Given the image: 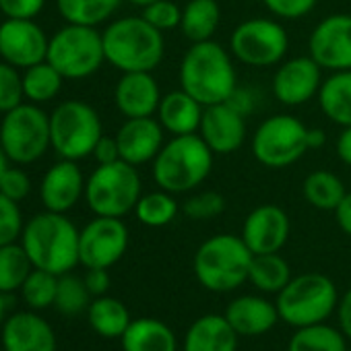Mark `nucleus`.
I'll return each instance as SVG.
<instances>
[{
  "label": "nucleus",
  "instance_id": "obj_1",
  "mask_svg": "<svg viewBox=\"0 0 351 351\" xmlns=\"http://www.w3.org/2000/svg\"><path fill=\"white\" fill-rule=\"evenodd\" d=\"M178 81L203 108L223 104L238 89L234 56L215 40L191 44L180 60Z\"/></svg>",
  "mask_w": 351,
  "mask_h": 351
},
{
  "label": "nucleus",
  "instance_id": "obj_2",
  "mask_svg": "<svg viewBox=\"0 0 351 351\" xmlns=\"http://www.w3.org/2000/svg\"><path fill=\"white\" fill-rule=\"evenodd\" d=\"M215 153L195 134L169 136L157 157L151 161V171L157 189L171 195L195 193L213 171Z\"/></svg>",
  "mask_w": 351,
  "mask_h": 351
},
{
  "label": "nucleus",
  "instance_id": "obj_3",
  "mask_svg": "<svg viewBox=\"0 0 351 351\" xmlns=\"http://www.w3.org/2000/svg\"><path fill=\"white\" fill-rule=\"evenodd\" d=\"M79 234L81 230H77L64 213L46 211L29 219L23 228L21 244L36 269H44L60 277L81 265Z\"/></svg>",
  "mask_w": 351,
  "mask_h": 351
},
{
  "label": "nucleus",
  "instance_id": "obj_4",
  "mask_svg": "<svg viewBox=\"0 0 351 351\" xmlns=\"http://www.w3.org/2000/svg\"><path fill=\"white\" fill-rule=\"evenodd\" d=\"M106 62L120 73H153L165 54V38L143 17L114 19L104 32Z\"/></svg>",
  "mask_w": 351,
  "mask_h": 351
},
{
  "label": "nucleus",
  "instance_id": "obj_5",
  "mask_svg": "<svg viewBox=\"0 0 351 351\" xmlns=\"http://www.w3.org/2000/svg\"><path fill=\"white\" fill-rule=\"evenodd\" d=\"M252 256L254 254L244 244L242 236L217 234L197 248L193 271L205 289L228 293L248 281Z\"/></svg>",
  "mask_w": 351,
  "mask_h": 351
},
{
  "label": "nucleus",
  "instance_id": "obj_6",
  "mask_svg": "<svg viewBox=\"0 0 351 351\" xmlns=\"http://www.w3.org/2000/svg\"><path fill=\"white\" fill-rule=\"evenodd\" d=\"M143 195V182L136 165L118 159L93 169L85 182L87 207L99 217H124L134 211Z\"/></svg>",
  "mask_w": 351,
  "mask_h": 351
},
{
  "label": "nucleus",
  "instance_id": "obj_7",
  "mask_svg": "<svg viewBox=\"0 0 351 351\" xmlns=\"http://www.w3.org/2000/svg\"><path fill=\"white\" fill-rule=\"evenodd\" d=\"M339 304V293L332 283L322 273H304L291 277V281L277 293L275 306L279 318L293 326H308L324 322Z\"/></svg>",
  "mask_w": 351,
  "mask_h": 351
},
{
  "label": "nucleus",
  "instance_id": "obj_8",
  "mask_svg": "<svg viewBox=\"0 0 351 351\" xmlns=\"http://www.w3.org/2000/svg\"><path fill=\"white\" fill-rule=\"evenodd\" d=\"M101 136V118L93 106L85 101H62L50 114V143L62 159L79 161L93 155V149Z\"/></svg>",
  "mask_w": 351,
  "mask_h": 351
},
{
  "label": "nucleus",
  "instance_id": "obj_9",
  "mask_svg": "<svg viewBox=\"0 0 351 351\" xmlns=\"http://www.w3.org/2000/svg\"><path fill=\"white\" fill-rule=\"evenodd\" d=\"M308 134L310 128L300 118L291 114H273L256 126L250 138V151L261 165L283 169L310 151Z\"/></svg>",
  "mask_w": 351,
  "mask_h": 351
},
{
  "label": "nucleus",
  "instance_id": "obj_10",
  "mask_svg": "<svg viewBox=\"0 0 351 351\" xmlns=\"http://www.w3.org/2000/svg\"><path fill=\"white\" fill-rule=\"evenodd\" d=\"M46 60L64 79H87L106 62L101 34L89 25L66 23L50 38Z\"/></svg>",
  "mask_w": 351,
  "mask_h": 351
},
{
  "label": "nucleus",
  "instance_id": "obj_11",
  "mask_svg": "<svg viewBox=\"0 0 351 351\" xmlns=\"http://www.w3.org/2000/svg\"><path fill=\"white\" fill-rule=\"evenodd\" d=\"M0 147L13 163L38 161L52 147L50 116L36 104H21L7 112L0 124Z\"/></svg>",
  "mask_w": 351,
  "mask_h": 351
},
{
  "label": "nucleus",
  "instance_id": "obj_12",
  "mask_svg": "<svg viewBox=\"0 0 351 351\" xmlns=\"http://www.w3.org/2000/svg\"><path fill=\"white\" fill-rule=\"evenodd\" d=\"M287 50L289 36L277 19H246L230 36V52L234 60L252 69H269L281 64L287 56Z\"/></svg>",
  "mask_w": 351,
  "mask_h": 351
},
{
  "label": "nucleus",
  "instance_id": "obj_13",
  "mask_svg": "<svg viewBox=\"0 0 351 351\" xmlns=\"http://www.w3.org/2000/svg\"><path fill=\"white\" fill-rule=\"evenodd\" d=\"M128 248V228L120 217L91 219L79 234V261L85 269H110Z\"/></svg>",
  "mask_w": 351,
  "mask_h": 351
},
{
  "label": "nucleus",
  "instance_id": "obj_14",
  "mask_svg": "<svg viewBox=\"0 0 351 351\" xmlns=\"http://www.w3.org/2000/svg\"><path fill=\"white\" fill-rule=\"evenodd\" d=\"M308 54L322 71H351V15L335 13L320 19L308 38Z\"/></svg>",
  "mask_w": 351,
  "mask_h": 351
},
{
  "label": "nucleus",
  "instance_id": "obj_15",
  "mask_svg": "<svg viewBox=\"0 0 351 351\" xmlns=\"http://www.w3.org/2000/svg\"><path fill=\"white\" fill-rule=\"evenodd\" d=\"M322 81H324L322 69L316 64V60L310 54H306L277 64L271 89H273V97L281 106L298 108L312 101L318 95Z\"/></svg>",
  "mask_w": 351,
  "mask_h": 351
},
{
  "label": "nucleus",
  "instance_id": "obj_16",
  "mask_svg": "<svg viewBox=\"0 0 351 351\" xmlns=\"http://www.w3.org/2000/svg\"><path fill=\"white\" fill-rule=\"evenodd\" d=\"M50 38L34 19H7L0 25V56L17 69H29L48 56Z\"/></svg>",
  "mask_w": 351,
  "mask_h": 351
},
{
  "label": "nucleus",
  "instance_id": "obj_17",
  "mask_svg": "<svg viewBox=\"0 0 351 351\" xmlns=\"http://www.w3.org/2000/svg\"><path fill=\"white\" fill-rule=\"evenodd\" d=\"M289 234V215L279 205H261L246 215L240 236L252 254H269L281 252Z\"/></svg>",
  "mask_w": 351,
  "mask_h": 351
},
{
  "label": "nucleus",
  "instance_id": "obj_18",
  "mask_svg": "<svg viewBox=\"0 0 351 351\" xmlns=\"http://www.w3.org/2000/svg\"><path fill=\"white\" fill-rule=\"evenodd\" d=\"M199 134L215 155H232L246 141V116L232 108L228 101L207 106Z\"/></svg>",
  "mask_w": 351,
  "mask_h": 351
},
{
  "label": "nucleus",
  "instance_id": "obj_19",
  "mask_svg": "<svg viewBox=\"0 0 351 351\" xmlns=\"http://www.w3.org/2000/svg\"><path fill=\"white\" fill-rule=\"evenodd\" d=\"M120 159L130 165L151 163L165 143V130L157 118H126L116 132Z\"/></svg>",
  "mask_w": 351,
  "mask_h": 351
},
{
  "label": "nucleus",
  "instance_id": "obj_20",
  "mask_svg": "<svg viewBox=\"0 0 351 351\" xmlns=\"http://www.w3.org/2000/svg\"><path fill=\"white\" fill-rule=\"evenodd\" d=\"M85 178L83 171L73 159H60L54 163L42 180L40 197L46 211L66 213L71 211L81 197H85Z\"/></svg>",
  "mask_w": 351,
  "mask_h": 351
},
{
  "label": "nucleus",
  "instance_id": "obj_21",
  "mask_svg": "<svg viewBox=\"0 0 351 351\" xmlns=\"http://www.w3.org/2000/svg\"><path fill=\"white\" fill-rule=\"evenodd\" d=\"M161 97L153 73H122L114 89V104L124 118L155 116Z\"/></svg>",
  "mask_w": 351,
  "mask_h": 351
},
{
  "label": "nucleus",
  "instance_id": "obj_22",
  "mask_svg": "<svg viewBox=\"0 0 351 351\" xmlns=\"http://www.w3.org/2000/svg\"><path fill=\"white\" fill-rule=\"evenodd\" d=\"M5 351H56V332L36 312H15L3 324Z\"/></svg>",
  "mask_w": 351,
  "mask_h": 351
},
{
  "label": "nucleus",
  "instance_id": "obj_23",
  "mask_svg": "<svg viewBox=\"0 0 351 351\" xmlns=\"http://www.w3.org/2000/svg\"><path fill=\"white\" fill-rule=\"evenodd\" d=\"M232 328L242 337H258L269 332L281 318L277 306L263 295H240L234 298L226 314Z\"/></svg>",
  "mask_w": 351,
  "mask_h": 351
},
{
  "label": "nucleus",
  "instance_id": "obj_24",
  "mask_svg": "<svg viewBox=\"0 0 351 351\" xmlns=\"http://www.w3.org/2000/svg\"><path fill=\"white\" fill-rule=\"evenodd\" d=\"M203 112L205 108L193 95H189L184 89H176L161 97L155 118L171 136L195 134L201 128Z\"/></svg>",
  "mask_w": 351,
  "mask_h": 351
},
{
  "label": "nucleus",
  "instance_id": "obj_25",
  "mask_svg": "<svg viewBox=\"0 0 351 351\" xmlns=\"http://www.w3.org/2000/svg\"><path fill=\"white\" fill-rule=\"evenodd\" d=\"M238 337L226 316L205 314L191 324L184 351H238Z\"/></svg>",
  "mask_w": 351,
  "mask_h": 351
},
{
  "label": "nucleus",
  "instance_id": "obj_26",
  "mask_svg": "<svg viewBox=\"0 0 351 351\" xmlns=\"http://www.w3.org/2000/svg\"><path fill=\"white\" fill-rule=\"evenodd\" d=\"M122 351H178L173 330L157 318H134L120 337Z\"/></svg>",
  "mask_w": 351,
  "mask_h": 351
},
{
  "label": "nucleus",
  "instance_id": "obj_27",
  "mask_svg": "<svg viewBox=\"0 0 351 351\" xmlns=\"http://www.w3.org/2000/svg\"><path fill=\"white\" fill-rule=\"evenodd\" d=\"M320 112L337 126H351V71L330 73L316 95Z\"/></svg>",
  "mask_w": 351,
  "mask_h": 351
},
{
  "label": "nucleus",
  "instance_id": "obj_28",
  "mask_svg": "<svg viewBox=\"0 0 351 351\" xmlns=\"http://www.w3.org/2000/svg\"><path fill=\"white\" fill-rule=\"evenodd\" d=\"M221 9L217 0H189L182 9L180 32L191 42H209L219 29Z\"/></svg>",
  "mask_w": 351,
  "mask_h": 351
},
{
  "label": "nucleus",
  "instance_id": "obj_29",
  "mask_svg": "<svg viewBox=\"0 0 351 351\" xmlns=\"http://www.w3.org/2000/svg\"><path fill=\"white\" fill-rule=\"evenodd\" d=\"M302 195L310 207L318 211H335L347 195V189L337 173L328 169H316L304 178Z\"/></svg>",
  "mask_w": 351,
  "mask_h": 351
},
{
  "label": "nucleus",
  "instance_id": "obj_30",
  "mask_svg": "<svg viewBox=\"0 0 351 351\" xmlns=\"http://www.w3.org/2000/svg\"><path fill=\"white\" fill-rule=\"evenodd\" d=\"M87 318H89L91 328L97 335L108 337V339L122 337L132 320L128 308L112 295L93 298V302L87 308Z\"/></svg>",
  "mask_w": 351,
  "mask_h": 351
},
{
  "label": "nucleus",
  "instance_id": "obj_31",
  "mask_svg": "<svg viewBox=\"0 0 351 351\" xmlns=\"http://www.w3.org/2000/svg\"><path fill=\"white\" fill-rule=\"evenodd\" d=\"M248 281L263 293H279L291 281L289 263L279 252L254 254Z\"/></svg>",
  "mask_w": 351,
  "mask_h": 351
},
{
  "label": "nucleus",
  "instance_id": "obj_32",
  "mask_svg": "<svg viewBox=\"0 0 351 351\" xmlns=\"http://www.w3.org/2000/svg\"><path fill=\"white\" fill-rule=\"evenodd\" d=\"M124 0H56L60 17L66 23L97 27L114 17Z\"/></svg>",
  "mask_w": 351,
  "mask_h": 351
},
{
  "label": "nucleus",
  "instance_id": "obj_33",
  "mask_svg": "<svg viewBox=\"0 0 351 351\" xmlns=\"http://www.w3.org/2000/svg\"><path fill=\"white\" fill-rule=\"evenodd\" d=\"M287 351H347V337L324 322L308 324L295 328Z\"/></svg>",
  "mask_w": 351,
  "mask_h": 351
},
{
  "label": "nucleus",
  "instance_id": "obj_34",
  "mask_svg": "<svg viewBox=\"0 0 351 351\" xmlns=\"http://www.w3.org/2000/svg\"><path fill=\"white\" fill-rule=\"evenodd\" d=\"M178 213H180V205L176 201V195L161 191V189L141 195V199L134 207L136 219L147 228L169 226L176 217H178Z\"/></svg>",
  "mask_w": 351,
  "mask_h": 351
},
{
  "label": "nucleus",
  "instance_id": "obj_35",
  "mask_svg": "<svg viewBox=\"0 0 351 351\" xmlns=\"http://www.w3.org/2000/svg\"><path fill=\"white\" fill-rule=\"evenodd\" d=\"M34 269L36 267L27 256L23 244L13 242L0 246V291L3 293H13L21 289Z\"/></svg>",
  "mask_w": 351,
  "mask_h": 351
},
{
  "label": "nucleus",
  "instance_id": "obj_36",
  "mask_svg": "<svg viewBox=\"0 0 351 351\" xmlns=\"http://www.w3.org/2000/svg\"><path fill=\"white\" fill-rule=\"evenodd\" d=\"M62 81L64 77L48 62H38L29 69H25L23 73V91L25 97L34 104H44L54 99L60 89H62Z\"/></svg>",
  "mask_w": 351,
  "mask_h": 351
},
{
  "label": "nucleus",
  "instance_id": "obj_37",
  "mask_svg": "<svg viewBox=\"0 0 351 351\" xmlns=\"http://www.w3.org/2000/svg\"><path fill=\"white\" fill-rule=\"evenodd\" d=\"M89 304H91V293L81 277H75L71 273H64L58 277L54 308L60 314H66V316L83 314V312H87Z\"/></svg>",
  "mask_w": 351,
  "mask_h": 351
},
{
  "label": "nucleus",
  "instance_id": "obj_38",
  "mask_svg": "<svg viewBox=\"0 0 351 351\" xmlns=\"http://www.w3.org/2000/svg\"><path fill=\"white\" fill-rule=\"evenodd\" d=\"M56 289H58V275L44 271V269H34L19 291H21L23 302L29 308L44 310V308L54 306Z\"/></svg>",
  "mask_w": 351,
  "mask_h": 351
},
{
  "label": "nucleus",
  "instance_id": "obj_39",
  "mask_svg": "<svg viewBox=\"0 0 351 351\" xmlns=\"http://www.w3.org/2000/svg\"><path fill=\"white\" fill-rule=\"evenodd\" d=\"M182 211L193 221H209L226 211V199L215 191H201L184 201Z\"/></svg>",
  "mask_w": 351,
  "mask_h": 351
},
{
  "label": "nucleus",
  "instance_id": "obj_40",
  "mask_svg": "<svg viewBox=\"0 0 351 351\" xmlns=\"http://www.w3.org/2000/svg\"><path fill=\"white\" fill-rule=\"evenodd\" d=\"M23 77L17 66L9 62H0V112L7 114L23 104Z\"/></svg>",
  "mask_w": 351,
  "mask_h": 351
},
{
  "label": "nucleus",
  "instance_id": "obj_41",
  "mask_svg": "<svg viewBox=\"0 0 351 351\" xmlns=\"http://www.w3.org/2000/svg\"><path fill=\"white\" fill-rule=\"evenodd\" d=\"M141 17L149 21L155 29L165 34V32L180 29L182 7L178 3H173V0H157V3H151L149 7L143 9Z\"/></svg>",
  "mask_w": 351,
  "mask_h": 351
},
{
  "label": "nucleus",
  "instance_id": "obj_42",
  "mask_svg": "<svg viewBox=\"0 0 351 351\" xmlns=\"http://www.w3.org/2000/svg\"><path fill=\"white\" fill-rule=\"evenodd\" d=\"M23 217L19 203L0 193V246L17 242L23 234Z\"/></svg>",
  "mask_w": 351,
  "mask_h": 351
},
{
  "label": "nucleus",
  "instance_id": "obj_43",
  "mask_svg": "<svg viewBox=\"0 0 351 351\" xmlns=\"http://www.w3.org/2000/svg\"><path fill=\"white\" fill-rule=\"evenodd\" d=\"M263 5L275 19L298 21L316 9L318 0H263Z\"/></svg>",
  "mask_w": 351,
  "mask_h": 351
},
{
  "label": "nucleus",
  "instance_id": "obj_44",
  "mask_svg": "<svg viewBox=\"0 0 351 351\" xmlns=\"http://www.w3.org/2000/svg\"><path fill=\"white\" fill-rule=\"evenodd\" d=\"M32 191V180L29 176L21 167H7L0 176V193L13 201H23Z\"/></svg>",
  "mask_w": 351,
  "mask_h": 351
},
{
  "label": "nucleus",
  "instance_id": "obj_45",
  "mask_svg": "<svg viewBox=\"0 0 351 351\" xmlns=\"http://www.w3.org/2000/svg\"><path fill=\"white\" fill-rule=\"evenodd\" d=\"M46 0H0V11L7 19H34L42 13Z\"/></svg>",
  "mask_w": 351,
  "mask_h": 351
},
{
  "label": "nucleus",
  "instance_id": "obj_46",
  "mask_svg": "<svg viewBox=\"0 0 351 351\" xmlns=\"http://www.w3.org/2000/svg\"><path fill=\"white\" fill-rule=\"evenodd\" d=\"M91 298H99V295H106L112 281H110V275H108V269H87L85 277H83Z\"/></svg>",
  "mask_w": 351,
  "mask_h": 351
},
{
  "label": "nucleus",
  "instance_id": "obj_47",
  "mask_svg": "<svg viewBox=\"0 0 351 351\" xmlns=\"http://www.w3.org/2000/svg\"><path fill=\"white\" fill-rule=\"evenodd\" d=\"M93 157L97 161V165H104V163H114L120 159V149H118V141L116 136H101L93 149Z\"/></svg>",
  "mask_w": 351,
  "mask_h": 351
},
{
  "label": "nucleus",
  "instance_id": "obj_48",
  "mask_svg": "<svg viewBox=\"0 0 351 351\" xmlns=\"http://www.w3.org/2000/svg\"><path fill=\"white\" fill-rule=\"evenodd\" d=\"M337 318H339L341 332L351 341V287L339 298V304H337Z\"/></svg>",
  "mask_w": 351,
  "mask_h": 351
},
{
  "label": "nucleus",
  "instance_id": "obj_49",
  "mask_svg": "<svg viewBox=\"0 0 351 351\" xmlns=\"http://www.w3.org/2000/svg\"><path fill=\"white\" fill-rule=\"evenodd\" d=\"M332 213H335V219H337V226L341 228V232L351 238V191L343 197V201L339 203V207Z\"/></svg>",
  "mask_w": 351,
  "mask_h": 351
},
{
  "label": "nucleus",
  "instance_id": "obj_50",
  "mask_svg": "<svg viewBox=\"0 0 351 351\" xmlns=\"http://www.w3.org/2000/svg\"><path fill=\"white\" fill-rule=\"evenodd\" d=\"M337 155H339V159L345 163V165H349L351 167V126H345V128H341V132H339V136H337Z\"/></svg>",
  "mask_w": 351,
  "mask_h": 351
},
{
  "label": "nucleus",
  "instance_id": "obj_51",
  "mask_svg": "<svg viewBox=\"0 0 351 351\" xmlns=\"http://www.w3.org/2000/svg\"><path fill=\"white\" fill-rule=\"evenodd\" d=\"M228 104H230L232 108H236V110H238L240 114H244V116H248V114L252 112V108H254L252 95H250L248 91L240 89V87L232 93V97L228 99Z\"/></svg>",
  "mask_w": 351,
  "mask_h": 351
},
{
  "label": "nucleus",
  "instance_id": "obj_52",
  "mask_svg": "<svg viewBox=\"0 0 351 351\" xmlns=\"http://www.w3.org/2000/svg\"><path fill=\"white\" fill-rule=\"evenodd\" d=\"M308 143H310V151L312 149H322L324 143H326V134L322 128H310V134H308Z\"/></svg>",
  "mask_w": 351,
  "mask_h": 351
},
{
  "label": "nucleus",
  "instance_id": "obj_53",
  "mask_svg": "<svg viewBox=\"0 0 351 351\" xmlns=\"http://www.w3.org/2000/svg\"><path fill=\"white\" fill-rule=\"evenodd\" d=\"M5 314H7V293L0 291V326L5 324Z\"/></svg>",
  "mask_w": 351,
  "mask_h": 351
},
{
  "label": "nucleus",
  "instance_id": "obj_54",
  "mask_svg": "<svg viewBox=\"0 0 351 351\" xmlns=\"http://www.w3.org/2000/svg\"><path fill=\"white\" fill-rule=\"evenodd\" d=\"M9 167V157H7V153L3 151V147H0V176H3V171Z\"/></svg>",
  "mask_w": 351,
  "mask_h": 351
},
{
  "label": "nucleus",
  "instance_id": "obj_55",
  "mask_svg": "<svg viewBox=\"0 0 351 351\" xmlns=\"http://www.w3.org/2000/svg\"><path fill=\"white\" fill-rule=\"evenodd\" d=\"M126 3H130V5H134V7H138V9H145V7H149L151 3H157V0H126Z\"/></svg>",
  "mask_w": 351,
  "mask_h": 351
},
{
  "label": "nucleus",
  "instance_id": "obj_56",
  "mask_svg": "<svg viewBox=\"0 0 351 351\" xmlns=\"http://www.w3.org/2000/svg\"><path fill=\"white\" fill-rule=\"evenodd\" d=\"M0 351H5V349H3V347H0Z\"/></svg>",
  "mask_w": 351,
  "mask_h": 351
},
{
  "label": "nucleus",
  "instance_id": "obj_57",
  "mask_svg": "<svg viewBox=\"0 0 351 351\" xmlns=\"http://www.w3.org/2000/svg\"><path fill=\"white\" fill-rule=\"evenodd\" d=\"M347 351H351V349H349V347H347Z\"/></svg>",
  "mask_w": 351,
  "mask_h": 351
}]
</instances>
